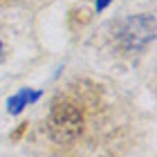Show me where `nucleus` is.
Segmentation results:
<instances>
[{"label":"nucleus","instance_id":"f257e3e1","mask_svg":"<svg viewBox=\"0 0 157 157\" xmlns=\"http://www.w3.org/2000/svg\"><path fill=\"white\" fill-rule=\"evenodd\" d=\"M47 130L59 144H67L78 137V132L83 130V115L74 103L61 101L56 103L47 119Z\"/></svg>","mask_w":157,"mask_h":157},{"label":"nucleus","instance_id":"f03ea898","mask_svg":"<svg viewBox=\"0 0 157 157\" xmlns=\"http://www.w3.org/2000/svg\"><path fill=\"white\" fill-rule=\"evenodd\" d=\"M155 34L153 18L151 16H132L126 23H121L119 29V40L124 47H141L144 43H148Z\"/></svg>","mask_w":157,"mask_h":157},{"label":"nucleus","instance_id":"7ed1b4c3","mask_svg":"<svg viewBox=\"0 0 157 157\" xmlns=\"http://www.w3.org/2000/svg\"><path fill=\"white\" fill-rule=\"evenodd\" d=\"M40 92H32V90H23V92H18L16 97L9 101V112H20L23 110V105L25 103H29V101H36Z\"/></svg>","mask_w":157,"mask_h":157},{"label":"nucleus","instance_id":"20e7f679","mask_svg":"<svg viewBox=\"0 0 157 157\" xmlns=\"http://www.w3.org/2000/svg\"><path fill=\"white\" fill-rule=\"evenodd\" d=\"M108 2H110V0H99L97 5H99V9H103V5H108Z\"/></svg>","mask_w":157,"mask_h":157}]
</instances>
